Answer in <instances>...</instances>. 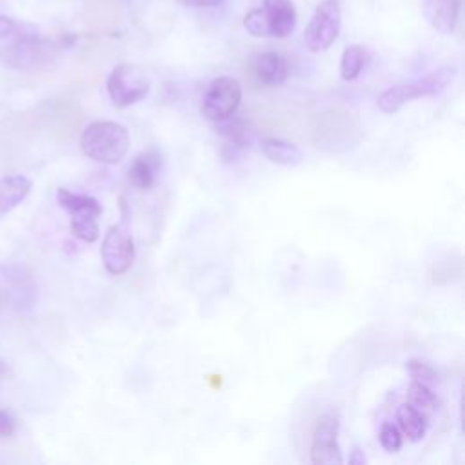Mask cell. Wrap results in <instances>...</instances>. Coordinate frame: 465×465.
Here are the masks:
<instances>
[{
    "mask_svg": "<svg viewBox=\"0 0 465 465\" xmlns=\"http://www.w3.org/2000/svg\"><path fill=\"white\" fill-rule=\"evenodd\" d=\"M216 124L218 135L224 138V149L231 151V159H237V154L246 149L251 144V127L244 118H239L235 115H231Z\"/></svg>",
    "mask_w": 465,
    "mask_h": 465,
    "instance_id": "4fadbf2b",
    "label": "cell"
},
{
    "mask_svg": "<svg viewBox=\"0 0 465 465\" xmlns=\"http://www.w3.org/2000/svg\"><path fill=\"white\" fill-rule=\"evenodd\" d=\"M408 371L411 374V380L415 382H420L424 385H429V387H434L438 385V374L436 371L426 364V362H420V360H409L408 362Z\"/></svg>",
    "mask_w": 465,
    "mask_h": 465,
    "instance_id": "44dd1931",
    "label": "cell"
},
{
    "mask_svg": "<svg viewBox=\"0 0 465 465\" xmlns=\"http://www.w3.org/2000/svg\"><path fill=\"white\" fill-rule=\"evenodd\" d=\"M349 463H351V465H365V463H367V458H365L364 451H362L358 445L353 447V451H351V454H349Z\"/></svg>",
    "mask_w": 465,
    "mask_h": 465,
    "instance_id": "d4e9b609",
    "label": "cell"
},
{
    "mask_svg": "<svg viewBox=\"0 0 465 465\" xmlns=\"http://www.w3.org/2000/svg\"><path fill=\"white\" fill-rule=\"evenodd\" d=\"M397 426L400 427L402 434L408 436L409 442L417 443L426 438L427 433V415L413 408L411 404H402L397 409Z\"/></svg>",
    "mask_w": 465,
    "mask_h": 465,
    "instance_id": "e0dca14e",
    "label": "cell"
},
{
    "mask_svg": "<svg viewBox=\"0 0 465 465\" xmlns=\"http://www.w3.org/2000/svg\"><path fill=\"white\" fill-rule=\"evenodd\" d=\"M106 88L113 106L118 110H124L138 104L149 95L151 81L138 66L118 64L110 73Z\"/></svg>",
    "mask_w": 465,
    "mask_h": 465,
    "instance_id": "5b68a950",
    "label": "cell"
},
{
    "mask_svg": "<svg viewBox=\"0 0 465 465\" xmlns=\"http://www.w3.org/2000/svg\"><path fill=\"white\" fill-rule=\"evenodd\" d=\"M408 404H411L418 411L429 415V413L436 411L440 400H438L433 387L413 380L411 385H409V390H408Z\"/></svg>",
    "mask_w": 465,
    "mask_h": 465,
    "instance_id": "d6986e66",
    "label": "cell"
},
{
    "mask_svg": "<svg viewBox=\"0 0 465 465\" xmlns=\"http://www.w3.org/2000/svg\"><path fill=\"white\" fill-rule=\"evenodd\" d=\"M129 131L111 120H97L90 124L81 136V149L88 159L115 166L120 164L129 153Z\"/></svg>",
    "mask_w": 465,
    "mask_h": 465,
    "instance_id": "6da1fadb",
    "label": "cell"
},
{
    "mask_svg": "<svg viewBox=\"0 0 465 465\" xmlns=\"http://www.w3.org/2000/svg\"><path fill=\"white\" fill-rule=\"evenodd\" d=\"M260 147H262L264 157L269 162L278 164V166L294 168V166L302 164V161H303V153L300 151V147L284 138H275V136L264 138Z\"/></svg>",
    "mask_w": 465,
    "mask_h": 465,
    "instance_id": "2e32d148",
    "label": "cell"
},
{
    "mask_svg": "<svg viewBox=\"0 0 465 465\" xmlns=\"http://www.w3.org/2000/svg\"><path fill=\"white\" fill-rule=\"evenodd\" d=\"M456 69L454 67H440L436 71H431L420 79L404 83V84H397L390 90H385L380 97H378V110L393 115L397 113L406 102L417 101V99H429V97H436L440 95L454 79Z\"/></svg>",
    "mask_w": 465,
    "mask_h": 465,
    "instance_id": "7a4b0ae2",
    "label": "cell"
},
{
    "mask_svg": "<svg viewBox=\"0 0 465 465\" xmlns=\"http://www.w3.org/2000/svg\"><path fill=\"white\" fill-rule=\"evenodd\" d=\"M182 3L193 8H215L220 6L224 0H182Z\"/></svg>",
    "mask_w": 465,
    "mask_h": 465,
    "instance_id": "cb8c5ba5",
    "label": "cell"
},
{
    "mask_svg": "<svg viewBox=\"0 0 465 465\" xmlns=\"http://www.w3.org/2000/svg\"><path fill=\"white\" fill-rule=\"evenodd\" d=\"M340 422L335 415L319 417L313 429L311 461L315 465H340L344 461L338 443Z\"/></svg>",
    "mask_w": 465,
    "mask_h": 465,
    "instance_id": "30bf717a",
    "label": "cell"
},
{
    "mask_svg": "<svg viewBox=\"0 0 465 465\" xmlns=\"http://www.w3.org/2000/svg\"><path fill=\"white\" fill-rule=\"evenodd\" d=\"M251 73L260 86L276 88L287 79V62L276 51H266L253 58Z\"/></svg>",
    "mask_w": 465,
    "mask_h": 465,
    "instance_id": "7c38bea8",
    "label": "cell"
},
{
    "mask_svg": "<svg viewBox=\"0 0 465 465\" xmlns=\"http://www.w3.org/2000/svg\"><path fill=\"white\" fill-rule=\"evenodd\" d=\"M460 13V0H424V15L440 33H452Z\"/></svg>",
    "mask_w": 465,
    "mask_h": 465,
    "instance_id": "5bb4252c",
    "label": "cell"
},
{
    "mask_svg": "<svg viewBox=\"0 0 465 465\" xmlns=\"http://www.w3.org/2000/svg\"><path fill=\"white\" fill-rule=\"evenodd\" d=\"M21 31V24L6 15H0V39L13 37Z\"/></svg>",
    "mask_w": 465,
    "mask_h": 465,
    "instance_id": "603a6c76",
    "label": "cell"
},
{
    "mask_svg": "<svg viewBox=\"0 0 465 465\" xmlns=\"http://www.w3.org/2000/svg\"><path fill=\"white\" fill-rule=\"evenodd\" d=\"M162 154L157 149H149L140 153L138 157L131 162L127 170V180L133 188L140 191L151 189L157 184L161 173H162Z\"/></svg>",
    "mask_w": 465,
    "mask_h": 465,
    "instance_id": "8fae6325",
    "label": "cell"
},
{
    "mask_svg": "<svg viewBox=\"0 0 465 465\" xmlns=\"http://www.w3.org/2000/svg\"><path fill=\"white\" fill-rule=\"evenodd\" d=\"M17 431V422L8 411H0V438H12Z\"/></svg>",
    "mask_w": 465,
    "mask_h": 465,
    "instance_id": "7402d4cb",
    "label": "cell"
},
{
    "mask_svg": "<svg viewBox=\"0 0 465 465\" xmlns=\"http://www.w3.org/2000/svg\"><path fill=\"white\" fill-rule=\"evenodd\" d=\"M57 55V46L35 31L21 33L8 48L3 49V60L12 69H35L51 62Z\"/></svg>",
    "mask_w": 465,
    "mask_h": 465,
    "instance_id": "52a82bcc",
    "label": "cell"
},
{
    "mask_svg": "<svg viewBox=\"0 0 465 465\" xmlns=\"http://www.w3.org/2000/svg\"><path fill=\"white\" fill-rule=\"evenodd\" d=\"M57 200L60 207L71 215L73 235L88 244L97 242L101 235V229H99V218L102 215L101 202L93 197L75 193L66 188H60L57 191Z\"/></svg>",
    "mask_w": 465,
    "mask_h": 465,
    "instance_id": "277c9868",
    "label": "cell"
},
{
    "mask_svg": "<svg viewBox=\"0 0 465 465\" xmlns=\"http://www.w3.org/2000/svg\"><path fill=\"white\" fill-rule=\"evenodd\" d=\"M402 431L397 424L393 422H383L382 427H380V433H378V440H380V445L387 451V452H399L400 447H402Z\"/></svg>",
    "mask_w": 465,
    "mask_h": 465,
    "instance_id": "ffe728a7",
    "label": "cell"
},
{
    "mask_svg": "<svg viewBox=\"0 0 465 465\" xmlns=\"http://www.w3.org/2000/svg\"><path fill=\"white\" fill-rule=\"evenodd\" d=\"M31 180L24 175H8L0 179V216L12 213L31 191Z\"/></svg>",
    "mask_w": 465,
    "mask_h": 465,
    "instance_id": "9a60e30c",
    "label": "cell"
},
{
    "mask_svg": "<svg viewBox=\"0 0 465 465\" xmlns=\"http://www.w3.org/2000/svg\"><path fill=\"white\" fill-rule=\"evenodd\" d=\"M340 26H342L340 0H324V3L319 4L313 19L309 21L305 28V33H303L305 48L311 53L328 51L338 39Z\"/></svg>",
    "mask_w": 465,
    "mask_h": 465,
    "instance_id": "8992f818",
    "label": "cell"
},
{
    "mask_svg": "<svg viewBox=\"0 0 465 465\" xmlns=\"http://www.w3.org/2000/svg\"><path fill=\"white\" fill-rule=\"evenodd\" d=\"M242 102V86L232 76H218L215 79L204 97L200 111L209 122H220L231 115H235Z\"/></svg>",
    "mask_w": 465,
    "mask_h": 465,
    "instance_id": "ba28073f",
    "label": "cell"
},
{
    "mask_svg": "<svg viewBox=\"0 0 465 465\" xmlns=\"http://www.w3.org/2000/svg\"><path fill=\"white\" fill-rule=\"evenodd\" d=\"M296 26V10L293 0H264L262 8L253 10L244 19V28L259 39H285Z\"/></svg>",
    "mask_w": 465,
    "mask_h": 465,
    "instance_id": "3957f363",
    "label": "cell"
},
{
    "mask_svg": "<svg viewBox=\"0 0 465 465\" xmlns=\"http://www.w3.org/2000/svg\"><path fill=\"white\" fill-rule=\"evenodd\" d=\"M101 257L106 271L113 276H120L131 269L135 262V242L129 227L126 225V220L122 224L111 225L106 231Z\"/></svg>",
    "mask_w": 465,
    "mask_h": 465,
    "instance_id": "9c48e42d",
    "label": "cell"
},
{
    "mask_svg": "<svg viewBox=\"0 0 465 465\" xmlns=\"http://www.w3.org/2000/svg\"><path fill=\"white\" fill-rule=\"evenodd\" d=\"M369 62V51L364 46H349L344 55H342V62H340V76L344 81H355L360 76V73L364 71V67Z\"/></svg>",
    "mask_w": 465,
    "mask_h": 465,
    "instance_id": "ac0fdd59",
    "label": "cell"
}]
</instances>
